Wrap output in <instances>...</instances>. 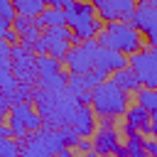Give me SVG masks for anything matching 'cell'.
I'll return each instance as SVG.
<instances>
[{
  "instance_id": "cell-17",
  "label": "cell",
  "mask_w": 157,
  "mask_h": 157,
  "mask_svg": "<svg viewBox=\"0 0 157 157\" xmlns=\"http://www.w3.org/2000/svg\"><path fill=\"white\" fill-rule=\"evenodd\" d=\"M34 66H37V76L47 78V76H54V74L61 71V59H56L52 54H37L34 56Z\"/></svg>"
},
{
  "instance_id": "cell-6",
  "label": "cell",
  "mask_w": 157,
  "mask_h": 157,
  "mask_svg": "<svg viewBox=\"0 0 157 157\" xmlns=\"http://www.w3.org/2000/svg\"><path fill=\"white\" fill-rule=\"evenodd\" d=\"M27 142H22V150L27 157H42V155H54L64 147L61 142V135L56 128H39V130H29L27 135Z\"/></svg>"
},
{
  "instance_id": "cell-22",
  "label": "cell",
  "mask_w": 157,
  "mask_h": 157,
  "mask_svg": "<svg viewBox=\"0 0 157 157\" xmlns=\"http://www.w3.org/2000/svg\"><path fill=\"white\" fill-rule=\"evenodd\" d=\"M125 155H130V157H145V150H142V135H140V132H135V135H128Z\"/></svg>"
},
{
  "instance_id": "cell-16",
  "label": "cell",
  "mask_w": 157,
  "mask_h": 157,
  "mask_svg": "<svg viewBox=\"0 0 157 157\" xmlns=\"http://www.w3.org/2000/svg\"><path fill=\"white\" fill-rule=\"evenodd\" d=\"M110 81L118 86V88H123L125 93H135L142 83H140V78H137V74L125 64V66H120V69H115L113 74H110Z\"/></svg>"
},
{
  "instance_id": "cell-5",
  "label": "cell",
  "mask_w": 157,
  "mask_h": 157,
  "mask_svg": "<svg viewBox=\"0 0 157 157\" xmlns=\"http://www.w3.org/2000/svg\"><path fill=\"white\" fill-rule=\"evenodd\" d=\"M69 47H71V29L66 25H54V27H44L39 39L32 44V52L34 54H52V56L61 59Z\"/></svg>"
},
{
  "instance_id": "cell-4",
  "label": "cell",
  "mask_w": 157,
  "mask_h": 157,
  "mask_svg": "<svg viewBox=\"0 0 157 157\" xmlns=\"http://www.w3.org/2000/svg\"><path fill=\"white\" fill-rule=\"evenodd\" d=\"M7 118H10V135L12 137H25L29 130H39L44 125V118L27 103V101H17V103H10V110H7Z\"/></svg>"
},
{
  "instance_id": "cell-29",
  "label": "cell",
  "mask_w": 157,
  "mask_h": 157,
  "mask_svg": "<svg viewBox=\"0 0 157 157\" xmlns=\"http://www.w3.org/2000/svg\"><path fill=\"white\" fill-rule=\"evenodd\" d=\"M7 54H10V47H7V44L2 42V37H0V56H7Z\"/></svg>"
},
{
  "instance_id": "cell-28",
  "label": "cell",
  "mask_w": 157,
  "mask_h": 157,
  "mask_svg": "<svg viewBox=\"0 0 157 157\" xmlns=\"http://www.w3.org/2000/svg\"><path fill=\"white\" fill-rule=\"evenodd\" d=\"M10 27H12V22H10V20H2V17H0V37H2V34H5V32H7Z\"/></svg>"
},
{
  "instance_id": "cell-27",
  "label": "cell",
  "mask_w": 157,
  "mask_h": 157,
  "mask_svg": "<svg viewBox=\"0 0 157 157\" xmlns=\"http://www.w3.org/2000/svg\"><path fill=\"white\" fill-rule=\"evenodd\" d=\"M76 150H81V152H93V150H91V142H88V140H83V137L78 140V145H76Z\"/></svg>"
},
{
  "instance_id": "cell-3",
  "label": "cell",
  "mask_w": 157,
  "mask_h": 157,
  "mask_svg": "<svg viewBox=\"0 0 157 157\" xmlns=\"http://www.w3.org/2000/svg\"><path fill=\"white\" fill-rule=\"evenodd\" d=\"M64 25L71 29V42H83V39H93L96 32L103 27V20L96 17V10L91 2H71L69 7H64Z\"/></svg>"
},
{
  "instance_id": "cell-23",
  "label": "cell",
  "mask_w": 157,
  "mask_h": 157,
  "mask_svg": "<svg viewBox=\"0 0 157 157\" xmlns=\"http://www.w3.org/2000/svg\"><path fill=\"white\" fill-rule=\"evenodd\" d=\"M42 88H47V91H64L66 88V74H54V76H47V78H42Z\"/></svg>"
},
{
  "instance_id": "cell-21",
  "label": "cell",
  "mask_w": 157,
  "mask_h": 157,
  "mask_svg": "<svg viewBox=\"0 0 157 157\" xmlns=\"http://www.w3.org/2000/svg\"><path fill=\"white\" fill-rule=\"evenodd\" d=\"M20 150H22V142L15 140L12 135L0 137V157H15V155H20Z\"/></svg>"
},
{
  "instance_id": "cell-25",
  "label": "cell",
  "mask_w": 157,
  "mask_h": 157,
  "mask_svg": "<svg viewBox=\"0 0 157 157\" xmlns=\"http://www.w3.org/2000/svg\"><path fill=\"white\" fill-rule=\"evenodd\" d=\"M71 2H74V0H44V5H49V7H61V10L69 7Z\"/></svg>"
},
{
  "instance_id": "cell-7",
  "label": "cell",
  "mask_w": 157,
  "mask_h": 157,
  "mask_svg": "<svg viewBox=\"0 0 157 157\" xmlns=\"http://www.w3.org/2000/svg\"><path fill=\"white\" fill-rule=\"evenodd\" d=\"M98 42L96 39H83V42H74V47L66 49V54L61 56L66 69L71 74H88L93 69V56H96Z\"/></svg>"
},
{
  "instance_id": "cell-20",
  "label": "cell",
  "mask_w": 157,
  "mask_h": 157,
  "mask_svg": "<svg viewBox=\"0 0 157 157\" xmlns=\"http://www.w3.org/2000/svg\"><path fill=\"white\" fill-rule=\"evenodd\" d=\"M135 98H137V105H142L147 113L155 115V110H157V93H155V88L140 86V88L135 91Z\"/></svg>"
},
{
  "instance_id": "cell-19",
  "label": "cell",
  "mask_w": 157,
  "mask_h": 157,
  "mask_svg": "<svg viewBox=\"0 0 157 157\" xmlns=\"http://www.w3.org/2000/svg\"><path fill=\"white\" fill-rule=\"evenodd\" d=\"M15 7V15H25V17H37L44 7V0H10Z\"/></svg>"
},
{
  "instance_id": "cell-24",
  "label": "cell",
  "mask_w": 157,
  "mask_h": 157,
  "mask_svg": "<svg viewBox=\"0 0 157 157\" xmlns=\"http://www.w3.org/2000/svg\"><path fill=\"white\" fill-rule=\"evenodd\" d=\"M2 39H7V44H20V34H17L12 27H10V29L2 34Z\"/></svg>"
},
{
  "instance_id": "cell-18",
  "label": "cell",
  "mask_w": 157,
  "mask_h": 157,
  "mask_svg": "<svg viewBox=\"0 0 157 157\" xmlns=\"http://www.w3.org/2000/svg\"><path fill=\"white\" fill-rule=\"evenodd\" d=\"M39 22V27H54V25H64V10L61 7H42V12L34 17Z\"/></svg>"
},
{
  "instance_id": "cell-15",
  "label": "cell",
  "mask_w": 157,
  "mask_h": 157,
  "mask_svg": "<svg viewBox=\"0 0 157 157\" xmlns=\"http://www.w3.org/2000/svg\"><path fill=\"white\" fill-rule=\"evenodd\" d=\"M96 113L91 110V105L88 103H78L76 108H74V115H71V128L81 135V137H88V135H93V130H96V118H93Z\"/></svg>"
},
{
  "instance_id": "cell-9",
  "label": "cell",
  "mask_w": 157,
  "mask_h": 157,
  "mask_svg": "<svg viewBox=\"0 0 157 157\" xmlns=\"http://www.w3.org/2000/svg\"><path fill=\"white\" fill-rule=\"evenodd\" d=\"M128 66L137 74L142 86H150V88L157 86V54H155V47H145V49H137V52L128 54Z\"/></svg>"
},
{
  "instance_id": "cell-26",
  "label": "cell",
  "mask_w": 157,
  "mask_h": 157,
  "mask_svg": "<svg viewBox=\"0 0 157 157\" xmlns=\"http://www.w3.org/2000/svg\"><path fill=\"white\" fill-rule=\"evenodd\" d=\"M7 110H10V101H7L5 93H0V115H5Z\"/></svg>"
},
{
  "instance_id": "cell-12",
  "label": "cell",
  "mask_w": 157,
  "mask_h": 157,
  "mask_svg": "<svg viewBox=\"0 0 157 157\" xmlns=\"http://www.w3.org/2000/svg\"><path fill=\"white\" fill-rule=\"evenodd\" d=\"M128 64V56L125 54H120V52H115V49H108V47H101L98 44V49H96V56H93V71L98 74V76H110L115 69H120V66H125Z\"/></svg>"
},
{
  "instance_id": "cell-8",
  "label": "cell",
  "mask_w": 157,
  "mask_h": 157,
  "mask_svg": "<svg viewBox=\"0 0 157 157\" xmlns=\"http://www.w3.org/2000/svg\"><path fill=\"white\" fill-rule=\"evenodd\" d=\"M155 2L157 0H137L132 15L128 20L137 32H142L147 37V47L157 44V10H155Z\"/></svg>"
},
{
  "instance_id": "cell-1",
  "label": "cell",
  "mask_w": 157,
  "mask_h": 157,
  "mask_svg": "<svg viewBox=\"0 0 157 157\" xmlns=\"http://www.w3.org/2000/svg\"><path fill=\"white\" fill-rule=\"evenodd\" d=\"M101 47H108V49H115L120 54H132L137 49H142V39H140V32L125 22V20H110L105 27H101L93 37Z\"/></svg>"
},
{
  "instance_id": "cell-10",
  "label": "cell",
  "mask_w": 157,
  "mask_h": 157,
  "mask_svg": "<svg viewBox=\"0 0 157 157\" xmlns=\"http://www.w3.org/2000/svg\"><path fill=\"white\" fill-rule=\"evenodd\" d=\"M10 54H12V74L20 83H29L32 78H37V66H34V54L22 47V44H12L10 47Z\"/></svg>"
},
{
  "instance_id": "cell-14",
  "label": "cell",
  "mask_w": 157,
  "mask_h": 157,
  "mask_svg": "<svg viewBox=\"0 0 157 157\" xmlns=\"http://www.w3.org/2000/svg\"><path fill=\"white\" fill-rule=\"evenodd\" d=\"M123 115H125V123L132 125L142 137H152V135H155V128H152V113H147L142 105H137V103H135V105H128Z\"/></svg>"
},
{
  "instance_id": "cell-11",
  "label": "cell",
  "mask_w": 157,
  "mask_h": 157,
  "mask_svg": "<svg viewBox=\"0 0 157 157\" xmlns=\"http://www.w3.org/2000/svg\"><path fill=\"white\" fill-rule=\"evenodd\" d=\"M93 10H98V17L110 22V20H130L135 10V0H91Z\"/></svg>"
},
{
  "instance_id": "cell-2",
  "label": "cell",
  "mask_w": 157,
  "mask_h": 157,
  "mask_svg": "<svg viewBox=\"0 0 157 157\" xmlns=\"http://www.w3.org/2000/svg\"><path fill=\"white\" fill-rule=\"evenodd\" d=\"M88 96H91V101H88L91 110L98 113L101 118H118L128 108V93L123 88H118L113 81H105V78L98 81L88 91Z\"/></svg>"
},
{
  "instance_id": "cell-13",
  "label": "cell",
  "mask_w": 157,
  "mask_h": 157,
  "mask_svg": "<svg viewBox=\"0 0 157 157\" xmlns=\"http://www.w3.org/2000/svg\"><path fill=\"white\" fill-rule=\"evenodd\" d=\"M91 150L98 152V155H120V157H125V147H120L118 132L113 130V125H101V130L96 132V137L91 142Z\"/></svg>"
}]
</instances>
